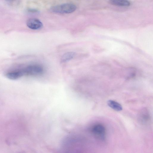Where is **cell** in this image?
Listing matches in <instances>:
<instances>
[{"instance_id": "obj_1", "label": "cell", "mask_w": 153, "mask_h": 153, "mask_svg": "<svg viewBox=\"0 0 153 153\" xmlns=\"http://www.w3.org/2000/svg\"><path fill=\"white\" fill-rule=\"evenodd\" d=\"M76 7L71 3H65L52 7L51 10L53 12L59 13H69L75 11Z\"/></svg>"}, {"instance_id": "obj_2", "label": "cell", "mask_w": 153, "mask_h": 153, "mask_svg": "<svg viewBox=\"0 0 153 153\" xmlns=\"http://www.w3.org/2000/svg\"><path fill=\"white\" fill-rule=\"evenodd\" d=\"M24 75H39L43 72V69L41 66L35 65H30L22 69Z\"/></svg>"}, {"instance_id": "obj_3", "label": "cell", "mask_w": 153, "mask_h": 153, "mask_svg": "<svg viewBox=\"0 0 153 153\" xmlns=\"http://www.w3.org/2000/svg\"><path fill=\"white\" fill-rule=\"evenodd\" d=\"M91 131L94 136L97 138L103 140L105 138V127L102 124H97L93 126Z\"/></svg>"}, {"instance_id": "obj_4", "label": "cell", "mask_w": 153, "mask_h": 153, "mask_svg": "<svg viewBox=\"0 0 153 153\" xmlns=\"http://www.w3.org/2000/svg\"><path fill=\"white\" fill-rule=\"evenodd\" d=\"M26 25L29 28L34 30L40 29L43 26L42 22L36 18H32L28 19L26 22Z\"/></svg>"}, {"instance_id": "obj_5", "label": "cell", "mask_w": 153, "mask_h": 153, "mask_svg": "<svg viewBox=\"0 0 153 153\" xmlns=\"http://www.w3.org/2000/svg\"><path fill=\"white\" fill-rule=\"evenodd\" d=\"M24 75L23 70L10 72L7 73L6 76L8 78L11 80L17 79Z\"/></svg>"}, {"instance_id": "obj_6", "label": "cell", "mask_w": 153, "mask_h": 153, "mask_svg": "<svg viewBox=\"0 0 153 153\" xmlns=\"http://www.w3.org/2000/svg\"><path fill=\"white\" fill-rule=\"evenodd\" d=\"M109 3L112 5L123 7H127L130 5L128 0H109Z\"/></svg>"}, {"instance_id": "obj_7", "label": "cell", "mask_w": 153, "mask_h": 153, "mask_svg": "<svg viewBox=\"0 0 153 153\" xmlns=\"http://www.w3.org/2000/svg\"><path fill=\"white\" fill-rule=\"evenodd\" d=\"M109 106L115 111H120L122 110V105L118 102L112 100H108L107 102Z\"/></svg>"}, {"instance_id": "obj_8", "label": "cell", "mask_w": 153, "mask_h": 153, "mask_svg": "<svg viewBox=\"0 0 153 153\" xmlns=\"http://www.w3.org/2000/svg\"><path fill=\"white\" fill-rule=\"evenodd\" d=\"M139 117L140 120L144 123L147 122L149 119V115L148 112L146 110H142L139 114Z\"/></svg>"}, {"instance_id": "obj_9", "label": "cell", "mask_w": 153, "mask_h": 153, "mask_svg": "<svg viewBox=\"0 0 153 153\" xmlns=\"http://www.w3.org/2000/svg\"><path fill=\"white\" fill-rule=\"evenodd\" d=\"M75 53L73 52H69L66 53L62 56L61 61L62 62H65L72 59L74 57Z\"/></svg>"}, {"instance_id": "obj_10", "label": "cell", "mask_w": 153, "mask_h": 153, "mask_svg": "<svg viewBox=\"0 0 153 153\" xmlns=\"http://www.w3.org/2000/svg\"><path fill=\"white\" fill-rule=\"evenodd\" d=\"M7 0V1H13V0Z\"/></svg>"}]
</instances>
